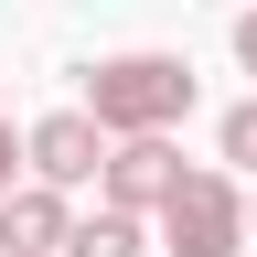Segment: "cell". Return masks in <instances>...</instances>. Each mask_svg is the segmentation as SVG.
<instances>
[{"instance_id":"obj_10","label":"cell","mask_w":257,"mask_h":257,"mask_svg":"<svg viewBox=\"0 0 257 257\" xmlns=\"http://www.w3.org/2000/svg\"><path fill=\"white\" fill-rule=\"evenodd\" d=\"M246 225H257V182H246Z\"/></svg>"},{"instance_id":"obj_5","label":"cell","mask_w":257,"mask_h":257,"mask_svg":"<svg viewBox=\"0 0 257 257\" xmlns=\"http://www.w3.org/2000/svg\"><path fill=\"white\" fill-rule=\"evenodd\" d=\"M64 236H75V214H64V182H11L0 193V257H64Z\"/></svg>"},{"instance_id":"obj_8","label":"cell","mask_w":257,"mask_h":257,"mask_svg":"<svg viewBox=\"0 0 257 257\" xmlns=\"http://www.w3.org/2000/svg\"><path fill=\"white\" fill-rule=\"evenodd\" d=\"M11 172H32V128L11 140V118H0V193H11Z\"/></svg>"},{"instance_id":"obj_3","label":"cell","mask_w":257,"mask_h":257,"mask_svg":"<svg viewBox=\"0 0 257 257\" xmlns=\"http://www.w3.org/2000/svg\"><path fill=\"white\" fill-rule=\"evenodd\" d=\"M182 182H193V161L172 150V128H128V140L107 150V172H96V193H107V204H140V214H161Z\"/></svg>"},{"instance_id":"obj_4","label":"cell","mask_w":257,"mask_h":257,"mask_svg":"<svg viewBox=\"0 0 257 257\" xmlns=\"http://www.w3.org/2000/svg\"><path fill=\"white\" fill-rule=\"evenodd\" d=\"M107 150H118V128L96 118V107H54V118H32V172L64 182V193L107 172Z\"/></svg>"},{"instance_id":"obj_9","label":"cell","mask_w":257,"mask_h":257,"mask_svg":"<svg viewBox=\"0 0 257 257\" xmlns=\"http://www.w3.org/2000/svg\"><path fill=\"white\" fill-rule=\"evenodd\" d=\"M236 64L257 75V11H236Z\"/></svg>"},{"instance_id":"obj_7","label":"cell","mask_w":257,"mask_h":257,"mask_svg":"<svg viewBox=\"0 0 257 257\" xmlns=\"http://www.w3.org/2000/svg\"><path fill=\"white\" fill-rule=\"evenodd\" d=\"M214 150H225V161H236V172L257 182V96H236V107L214 118Z\"/></svg>"},{"instance_id":"obj_1","label":"cell","mask_w":257,"mask_h":257,"mask_svg":"<svg viewBox=\"0 0 257 257\" xmlns=\"http://www.w3.org/2000/svg\"><path fill=\"white\" fill-rule=\"evenodd\" d=\"M86 107L118 128H182L193 118V64L182 54H107V64H86Z\"/></svg>"},{"instance_id":"obj_6","label":"cell","mask_w":257,"mask_h":257,"mask_svg":"<svg viewBox=\"0 0 257 257\" xmlns=\"http://www.w3.org/2000/svg\"><path fill=\"white\" fill-rule=\"evenodd\" d=\"M150 236H140V204H96L75 236H64V257H140Z\"/></svg>"},{"instance_id":"obj_2","label":"cell","mask_w":257,"mask_h":257,"mask_svg":"<svg viewBox=\"0 0 257 257\" xmlns=\"http://www.w3.org/2000/svg\"><path fill=\"white\" fill-rule=\"evenodd\" d=\"M246 236H257V225H246V193L225 172H193L172 204H161V246H172V257H246Z\"/></svg>"}]
</instances>
